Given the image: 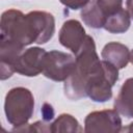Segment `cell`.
<instances>
[{
  "instance_id": "cell-18",
  "label": "cell",
  "mask_w": 133,
  "mask_h": 133,
  "mask_svg": "<svg viewBox=\"0 0 133 133\" xmlns=\"http://www.w3.org/2000/svg\"><path fill=\"white\" fill-rule=\"evenodd\" d=\"M126 6H127V11H128L130 18L133 20V0H127Z\"/></svg>"
},
{
  "instance_id": "cell-10",
  "label": "cell",
  "mask_w": 133,
  "mask_h": 133,
  "mask_svg": "<svg viewBox=\"0 0 133 133\" xmlns=\"http://www.w3.org/2000/svg\"><path fill=\"white\" fill-rule=\"evenodd\" d=\"M101 55L103 60L110 62L117 69L126 68L130 61V51L128 47L117 42L106 44L102 50Z\"/></svg>"
},
{
  "instance_id": "cell-7",
  "label": "cell",
  "mask_w": 133,
  "mask_h": 133,
  "mask_svg": "<svg viewBox=\"0 0 133 133\" xmlns=\"http://www.w3.org/2000/svg\"><path fill=\"white\" fill-rule=\"evenodd\" d=\"M46 51L38 47H32L22 52L17 58L14 69L15 72L27 76L34 77L43 72L44 58Z\"/></svg>"
},
{
  "instance_id": "cell-6",
  "label": "cell",
  "mask_w": 133,
  "mask_h": 133,
  "mask_svg": "<svg viewBox=\"0 0 133 133\" xmlns=\"http://www.w3.org/2000/svg\"><path fill=\"white\" fill-rule=\"evenodd\" d=\"M122 119L115 109H106L90 112L84 121V132H119Z\"/></svg>"
},
{
  "instance_id": "cell-15",
  "label": "cell",
  "mask_w": 133,
  "mask_h": 133,
  "mask_svg": "<svg viewBox=\"0 0 133 133\" xmlns=\"http://www.w3.org/2000/svg\"><path fill=\"white\" fill-rule=\"evenodd\" d=\"M98 5L103 10L106 18L118 11L122 8V0H97Z\"/></svg>"
},
{
  "instance_id": "cell-9",
  "label": "cell",
  "mask_w": 133,
  "mask_h": 133,
  "mask_svg": "<svg viewBox=\"0 0 133 133\" xmlns=\"http://www.w3.org/2000/svg\"><path fill=\"white\" fill-rule=\"evenodd\" d=\"M22 46L1 36L0 46V58H1V79L5 80L15 73V62L19 55L23 52Z\"/></svg>"
},
{
  "instance_id": "cell-3",
  "label": "cell",
  "mask_w": 133,
  "mask_h": 133,
  "mask_svg": "<svg viewBox=\"0 0 133 133\" xmlns=\"http://www.w3.org/2000/svg\"><path fill=\"white\" fill-rule=\"evenodd\" d=\"M34 98L31 91L25 87L11 88L4 102V111L8 123L15 127H21L28 123L33 114Z\"/></svg>"
},
{
  "instance_id": "cell-11",
  "label": "cell",
  "mask_w": 133,
  "mask_h": 133,
  "mask_svg": "<svg viewBox=\"0 0 133 133\" xmlns=\"http://www.w3.org/2000/svg\"><path fill=\"white\" fill-rule=\"evenodd\" d=\"M114 109L126 117L133 118V78L127 79L114 100Z\"/></svg>"
},
{
  "instance_id": "cell-12",
  "label": "cell",
  "mask_w": 133,
  "mask_h": 133,
  "mask_svg": "<svg viewBox=\"0 0 133 133\" xmlns=\"http://www.w3.org/2000/svg\"><path fill=\"white\" fill-rule=\"evenodd\" d=\"M81 19L91 28H103L106 22V16L97 3V0H90L81 10Z\"/></svg>"
},
{
  "instance_id": "cell-19",
  "label": "cell",
  "mask_w": 133,
  "mask_h": 133,
  "mask_svg": "<svg viewBox=\"0 0 133 133\" xmlns=\"http://www.w3.org/2000/svg\"><path fill=\"white\" fill-rule=\"evenodd\" d=\"M122 131H124V132H133V123L129 124V126H128V127H126V128L122 129Z\"/></svg>"
},
{
  "instance_id": "cell-13",
  "label": "cell",
  "mask_w": 133,
  "mask_h": 133,
  "mask_svg": "<svg viewBox=\"0 0 133 133\" xmlns=\"http://www.w3.org/2000/svg\"><path fill=\"white\" fill-rule=\"evenodd\" d=\"M131 24V18L128 11L121 8L118 11L109 16L106 19L104 29L110 33H124L126 32Z\"/></svg>"
},
{
  "instance_id": "cell-16",
  "label": "cell",
  "mask_w": 133,
  "mask_h": 133,
  "mask_svg": "<svg viewBox=\"0 0 133 133\" xmlns=\"http://www.w3.org/2000/svg\"><path fill=\"white\" fill-rule=\"evenodd\" d=\"M64 6L71 8V9H80L83 8L90 0H59Z\"/></svg>"
},
{
  "instance_id": "cell-14",
  "label": "cell",
  "mask_w": 133,
  "mask_h": 133,
  "mask_svg": "<svg viewBox=\"0 0 133 133\" xmlns=\"http://www.w3.org/2000/svg\"><path fill=\"white\" fill-rule=\"evenodd\" d=\"M83 129L80 127L78 121L71 114H60L52 124L51 132H81Z\"/></svg>"
},
{
  "instance_id": "cell-4",
  "label": "cell",
  "mask_w": 133,
  "mask_h": 133,
  "mask_svg": "<svg viewBox=\"0 0 133 133\" xmlns=\"http://www.w3.org/2000/svg\"><path fill=\"white\" fill-rule=\"evenodd\" d=\"M118 69L106 60H101L99 69L90 75L86 83V97L95 102H106L112 97V86L118 79Z\"/></svg>"
},
{
  "instance_id": "cell-2",
  "label": "cell",
  "mask_w": 133,
  "mask_h": 133,
  "mask_svg": "<svg viewBox=\"0 0 133 133\" xmlns=\"http://www.w3.org/2000/svg\"><path fill=\"white\" fill-rule=\"evenodd\" d=\"M101 64L96 51L95 41L86 35L83 45L76 54V64L71 76L64 81L63 89L70 100H79L86 97V83L92 73Z\"/></svg>"
},
{
  "instance_id": "cell-17",
  "label": "cell",
  "mask_w": 133,
  "mask_h": 133,
  "mask_svg": "<svg viewBox=\"0 0 133 133\" xmlns=\"http://www.w3.org/2000/svg\"><path fill=\"white\" fill-rule=\"evenodd\" d=\"M43 115H44V121H51L54 116V110L51 105L48 103H45L43 106Z\"/></svg>"
},
{
  "instance_id": "cell-20",
  "label": "cell",
  "mask_w": 133,
  "mask_h": 133,
  "mask_svg": "<svg viewBox=\"0 0 133 133\" xmlns=\"http://www.w3.org/2000/svg\"><path fill=\"white\" fill-rule=\"evenodd\" d=\"M130 61H131L132 64H133V50L130 52Z\"/></svg>"
},
{
  "instance_id": "cell-1",
  "label": "cell",
  "mask_w": 133,
  "mask_h": 133,
  "mask_svg": "<svg viewBox=\"0 0 133 133\" xmlns=\"http://www.w3.org/2000/svg\"><path fill=\"white\" fill-rule=\"evenodd\" d=\"M55 20L52 14L33 10L24 15L18 9H8L1 17V36L22 46L32 43L45 44L54 34Z\"/></svg>"
},
{
  "instance_id": "cell-8",
  "label": "cell",
  "mask_w": 133,
  "mask_h": 133,
  "mask_svg": "<svg viewBox=\"0 0 133 133\" xmlns=\"http://www.w3.org/2000/svg\"><path fill=\"white\" fill-rule=\"evenodd\" d=\"M86 37L85 30L81 23L77 20H68L63 23L59 31L60 44L71 50L75 55L80 50Z\"/></svg>"
},
{
  "instance_id": "cell-5",
  "label": "cell",
  "mask_w": 133,
  "mask_h": 133,
  "mask_svg": "<svg viewBox=\"0 0 133 133\" xmlns=\"http://www.w3.org/2000/svg\"><path fill=\"white\" fill-rule=\"evenodd\" d=\"M76 58L71 54L53 50L47 52L44 58L43 75L53 81H65L73 73Z\"/></svg>"
}]
</instances>
